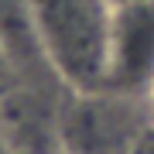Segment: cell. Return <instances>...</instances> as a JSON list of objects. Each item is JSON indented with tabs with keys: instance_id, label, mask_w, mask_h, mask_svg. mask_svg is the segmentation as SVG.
Returning <instances> with one entry per match:
<instances>
[{
	"instance_id": "cell-1",
	"label": "cell",
	"mask_w": 154,
	"mask_h": 154,
	"mask_svg": "<svg viewBox=\"0 0 154 154\" xmlns=\"http://www.w3.org/2000/svg\"><path fill=\"white\" fill-rule=\"evenodd\" d=\"M34 31L51 75L65 93H99L110 58V0H31Z\"/></svg>"
},
{
	"instance_id": "cell-2",
	"label": "cell",
	"mask_w": 154,
	"mask_h": 154,
	"mask_svg": "<svg viewBox=\"0 0 154 154\" xmlns=\"http://www.w3.org/2000/svg\"><path fill=\"white\" fill-rule=\"evenodd\" d=\"M137 99L99 93H69V106L58 113V140L69 154H134L144 127Z\"/></svg>"
},
{
	"instance_id": "cell-3",
	"label": "cell",
	"mask_w": 154,
	"mask_h": 154,
	"mask_svg": "<svg viewBox=\"0 0 154 154\" xmlns=\"http://www.w3.org/2000/svg\"><path fill=\"white\" fill-rule=\"evenodd\" d=\"M106 93L151 106L154 93V0L113 7Z\"/></svg>"
},
{
	"instance_id": "cell-4",
	"label": "cell",
	"mask_w": 154,
	"mask_h": 154,
	"mask_svg": "<svg viewBox=\"0 0 154 154\" xmlns=\"http://www.w3.org/2000/svg\"><path fill=\"white\" fill-rule=\"evenodd\" d=\"M134 154H154V120L144 127V134H140V140H137V147H134Z\"/></svg>"
},
{
	"instance_id": "cell-5",
	"label": "cell",
	"mask_w": 154,
	"mask_h": 154,
	"mask_svg": "<svg viewBox=\"0 0 154 154\" xmlns=\"http://www.w3.org/2000/svg\"><path fill=\"white\" fill-rule=\"evenodd\" d=\"M4 75H11V62H7L4 48H0V79H4Z\"/></svg>"
},
{
	"instance_id": "cell-6",
	"label": "cell",
	"mask_w": 154,
	"mask_h": 154,
	"mask_svg": "<svg viewBox=\"0 0 154 154\" xmlns=\"http://www.w3.org/2000/svg\"><path fill=\"white\" fill-rule=\"evenodd\" d=\"M113 7H127V4H137V0H110Z\"/></svg>"
},
{
	"instance_id": "cell-7",
	"label": "cell",
	"mask_w": 154,
	"mask_h": 154,
	"mask_svg": "<svg viewBox=\"0 0 154 154\" xmlns=\"http://www.w3.org/2000/svg\"><path fill=\"white\" fill-rule=\"evenodd\" d=\"M151 106H154V93H151Z\"/></svg>"
}]
</instances>
